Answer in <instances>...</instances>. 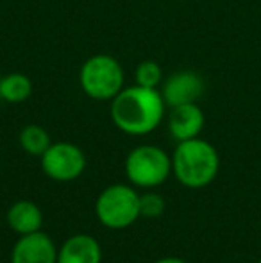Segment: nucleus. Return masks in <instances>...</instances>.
<instances>
[{
  "label": "nucleus",
  "mask_w": 261,
  "mask_h": 263,
  "mask_svg": "<svg viewBox=\"0 0 261 263\" xmlns=\"http://www.w3.org/2000/svg\"><path fill=\"white\" fill-rule=\"evenodd\" d=\"M167 104L157 88L127 86L111 101V120L131 136L150 135L165 118Z\"/></svg>",
  "instance_id": "nucleus-1"
},
{
  "label": "nucleus",
  "mask_w": 261,
  "mask_h": 263,
  "mask_svg": "<svg viewBox=\"0 0 261 263\" xmlns=\"http://www.w3.org/2000/svg\"><path fill=\"white\" fill-rule=\"evenodd\" d=\"M220 168V158L209 142L192 138L177 142L172 154V174L186 188H204L215 181Z\"/></svg>",
  "instance_id": "nucleus-2"
},
{
  "label": "nucleus",
  "mask_w": 261,
  "mask_h": 263,
  "mask_svg": "<svg viewBox=\"0 0 261 263\" xmlns=\"http://www.w3.org/2000/svg\"><path fill=\"white\" fill-rule=\"evenodd\" d=\"M79 84L81 90L93 101H113L126 88V73L116 58L95 54L81 66Z\"/></svg>",
  "instance_id": "nucleus-3"
},
{
  "label": "nucleus",
  "mask_w": 261,
  "mask_h": 263,
  "mask_svg": "<svg viewBox=\"0 0 261 263\" xmlns=\"http://www.w3.org/2000/svg\"><path fill=\"white\" fill-rule=\"evenodd\" d=\"M95 215L108 229H126L134 224L139 213V194L129 184H111L104 188L95 202Z\"/></svg>",
  "instance_id": "nucleus-4"
},
{
  "label": "nucleus",
  "mask_w": 261,
  "mask_h": 263,
  "mask_svg": "<svg viewBox=\"0 0 261 263\" xmlns=\"http://www.w3.org/2000/svg\"><path fill=\"white\" fill-rule=\"evenodd\" d=\"M172 158L157 145H138L126 158V176L138 188H157L170 177Z\"/></svg>",
  "instance_id": "nucleus-5"
},
{
  "label": "nucleus",
  "mask_w": 261,
  "mask_h": 263,
  "mask_svg": "<svg viewBox=\"0 0 261 263\" xmlns=\"http://www.w3.org/2000/svg\"><path fill=\"white\" fill-rule=\"evenodd\" d=\"M39 159L43 174L57 183L79 179L86 170V154L79 145L70 142L52 143Z\"/></svg>",
  "instance_id": "nucleus-6"
},
{
  "label": "nucleus",
  "mask_w": 261,
  "mask_h": 263,
  "mask_svg": "<svg viewBox=\"0 0 261 263\" xmlns=\"http://www.w3.org/2000/svg\"><path fill=\"white\" fill-rule=\"evenodd\" d=\"M204 91V81L193 70H179L161 83V95L167 107L197 102Z\"/></svg>",
  "instance_id": "nucleus-7"
},
{
  "label": "nucleus",
  "mask_w": 261,
  "mask_h": 263,
  "mask_svg": "<svg viewBox=\"0 0 261 263\" xmlns=\"http://www.w3.org/2000/svg\"><path fill=\"white\" fill-rule=\"evenodd\" d=\"M57 251L47 233L36 231L16 240L11 249V263H57Z\"/></svg>",
  "instance_id": "nucleus-8"
},
{
  "label": "nucleus",
  "mask_w": 261,
  "mask_h": 263,
  "mask_svg": "<svg viewBox=\"0 0 261 263\" xmlns=\"http://www.w3.org/2000/svg\"><path fill=\"white\" fill-rule=\"evenodd\" d=\"M204 113L197 102L181 104L170 107L168 117V131L175 142H186V140L198 138L204 129Z\"/></svg>",
  "instance_id": "nucleus-9"
},
{
  "label": "nucleus",
  "mask_w": 261,
  "mask_h": 263,
  "mask_svg": "<svg viewBox=\"0 0 261 263\" xmlns=\"http://www.w3.org/2000/svg\"><path fill=\"white\" fill-rule=\"evenodd\" d=\"M57 263H102V247L91 235L79 233L63 242L57 251Z\"/></svg>",
  "instance_id": "nucleus-10"
},
{
  "label": "nucleus",
  "mask_w": 261,
  "mask_h": 263,
  "mask_svg": "<svg viewBox=\"0 0 261 263\" xmlns=\"http://www.w3.org/2000/svg\"><path fill=\"white\" fill-rule=\"evenodd\" d=\"M7 226L16 235H31V233L42 231L43 213L39 206L32 201H18L9 206L6 215Z\"/></svg>",
  "instance_id": "nucleus-11"
},
{
  "label": "nucleus",
  "mask_w": 261,
  "mask_h": 263,
  "mask_svg": "<svg viewBox=\"0 0 261 263\" xmlns=\"http://www.w3.org/2000/svg\"><path fill=\"white\" fill-rule=\"evenodd\" d=\"M32 93V83L25 73L13 72L0 77V99L7 104H22Z\"/></svg>",
  "instance_id": "nucleus-12"
},
{
  "label": "nucleus",
  "mask_w": 261,
  "mask_h": 263,
  "mask_svg": "<svg viewBox=\"0 0 261 263\" xmlns=\"http://www.w3.org/2000/svg\"><path fill=\"white\" fill-rule=\"evenodd\" d=\"M18 142H20V147L24 153H27L29 156H36V158H42L43 154L47 153V149L52 145L50 135L47 133V129H43L42 125H38V124L25 125L20 131Z\"/></svg>",
  "instance_id": "nucleus-13"
},
{
  "label": "nucleus",
  "mask_w": 261,
  "mask_h": 263,
  "mask_svg": "<svg viewBox=\"0 0 261 263\" xmlns=\"http://www.w3.org/2000/svg\"><path fill=\"white\" fill-rule=\"evenodd\" d=\"M134 81L136 84L143 88H159L163 83V70L152 59L142 61L134 70Z\"/></svg>",
  "instance_id": "nucleus-14"
},
{
  "label": "nucleus",
  "mask_w": 261,
  "mask_h": 263,
  "mask_svg": "<svg viewBox=\"0 0 261 263\" xmlns=\"http://www.w3.org/2000/svg\"><path fill=\"white\" fill-rule=\"evenodd\" d=\"M165 199L157 194H152V192H147V194L139 195V213L142 217L147 218H156L159 215H163L165 211Z\"/></svg>",
  "instance_id": "nucleus-15"
},
{
  "label": "nucleus",
  "mask_w": 261,
  "mask_h": 263,
  "mask_svg": "<svg viewBox=\"0 0 261 263\" xmlns=\"http://www.w3.org/2000/svg\"><path fill=\"white\" fill-rule=\"evenodd\" d=\"M154 263H188V261L181 260V258H175V256H168V258H161V260H157Z\"/></svg>",
  "instance_id": "nucleus-16"
},
{
  "label": "nucleus",
  "mask_w": 261,
  "mask_h": 263,
  "mask_svg": "<svg viewBox=\"0 0 261 263\" xmlns=\"http://www.w3.org/2000/svg\"><path fill=\"white\" fill-rule=\"evenodd\" d=\"M259 263H261V260H259Z\"/></svg>",
  "instance_id": "nucleus-17"
}]
</instances>
